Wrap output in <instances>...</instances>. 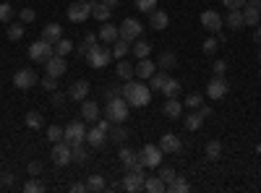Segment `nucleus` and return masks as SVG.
Wrapping results in <instances>:
<instances>
[{
  "instance_id": "f257e3e1",
  "label": "nucleus",
  "mask_w": 261,
  "mask_h": 193,
  "mask_svg": "<svg viewBox=\"0 0 261 193\" xmlns=\"http://www.w3.org/2000/svg\"><path fill=\"white\" fill-rule=\"evenodd\" d=\"M123 97H125V102L130 107H146L149 99H151V89L144 87L141 81L130 78V81H125V87H123Z\"/></svg>"
},
{
  "instance_id": "f03ea898",
  "label": "nucleus",
  "mask_w": 261,
  "mask_h": 193,
  "mask_svg": "<svg viewBox=\"0 0 261 193\" xmlns=\"http://www.w3.org/2000/svg\"><path fill=\"white\" fill-rule=\"evenodd\" d=\"M107 120L110 123H125L128 115H130V104L125 102V97H113L107 99Z\"/></svg>"
},
{
  "instance_id": "7ed1b4c3",
  "label": "nucleus",
  "mask_w": 261,
  "mask_h": 193,
  "mask_svg": "<svg viewBox=\"0 0 261 193\" xmlns=\"http://www.w3.org/2000/svg\"><path fill=\"white\" fill-rule=\"evenodd\" d=\"M63 141H68L71 146L86 144V125H84V120H73V123H68V128H63Z\"/></svg>"
},
{
  "instance_id": "20e7f679",
  "label": "nucleus",
  "mask_w": 261,
  "mask_h": 193,
  "mask_svg": "<svg viewBox=\"0 0 261 193\" xmlns=\"http://www.w3.org/2000/svg\"><path fill=\"white\" fill-rule=\"evenodd\" d=\"M53 55H55V45H50V42H45V39H37V42H32V45H29V58L34 63H45Z\"/></svg>"
},
{
  "instance_id": "39448f33",
  "label": "nucleus",
  "mask_w": 261,
  "mask_h": 193,
  "mask_svg": "<svg viewBox=\"0 0 261 193\" xmlns=\"http://www.w3.org/2000/svg\"><path fill=\"white\" fill-rule=\"evenodd\" d=\"M89 16H92V0H76L68 6V21H73V24H84Z\"/></svg>"
},
{
  "instance_id": "423d86ee",
  "label": "nucleus",
  "mask_w": 261,
  "mask_h": 193,
  "mask_svg": "<svg viewBox=\"0 0 261 193\" xmlns=\"http://www.w3.org/2000/svg\"><path fill=\"white\" fill-rule=\"evenodd\" d=\"M110 58H113V50L110 47H92L89 52H86V60H89L92 68H107L110 66Z\"/></svg>"
},
{
  "instance_id": "0eeeda50",
  "label": "nucleus",
  "mask_w": 261,
  "mask_h": 193,
  "mask_svg": "<svg viewBox=\"0 0 261 193\" xmlns=\"http://www.w3.org/2000/svg\"><path fill=\"white\" fill-rule=\"evenodd\" d=\"M141 162H144V167H149V170H154V167H160L162 164V157H165V152L160 149V144L154 146V144H146L144 149H141Z\"/></svg>"
},
{
  "instance_id": "6e6552de",
  "label": "nucleus",
  "mask_w": 261,
  "mask_h": 193,
  "mask_svg": "<svg viewBox=\"0 0 261 193\" xmlns=\"http://www.w3.org/2000/svg\"><path fill=\"white\" fill-rule=\"evenodd\" d=\"M53 162L58 164V167H65L68 162H73V146L68 144V141H58L55 146H53Z\"/></svg>"
},
{
  "instance_id": "1a4fd4ad",
  "label": "nucleus",
  "mask_w": 261,
  "mask_h": 193,
  "mask_svg": "<svg viewBox=\"0 0 261 193\" xmlns=\"http://www.w3.org/2000/svg\"><path fill=\"white\" fill-rule=\"evenodd\" d=\"M118 29H120V39H125V42H136L141 37V32H144L139 18H125Z\"/></svg>"
},
{
  "instance_id": "9d476101",
  "label": "nucleus",
  "mask_w": 261,
  "mask_h": 193,
  "mask_svg": "<svg viewBox=\"0 0 261 193\" xmlns=\"http://www.w3.org/2000/svg\"><path fill=\"white\" fill-rule=\"evenodd\" d=\"M34 84H37V73H34L32 68H21V71H16V76H13V87H16V89L29 92Z\"/></svg>"
},
{
  "instance_id": "9b49d317",
  "label": "nucleus",
  "mask_w": 261,
  "mask_h": 193,
  "mask_svg": "<svg viewBox=\"0 0 261 193\" xmlns=\"http://www.w3.org/2000/svg\"><path fill=\"white\" fill-rule=\"evenodd\" d=\"M227 92H230V87H227L225 76H212V81L206 84V97L209 99H222Z\"/></svg>"
},
{
  "instance_id": "f8f14e48",
  "label": "nucleus",
  "mask_w": 261,
  "mask_h": 193,
  "mask_svg": "<svg viewBox=\"0 0 261 193\" xmlns=\"http://www.w3.org/2000/svg\"><path fill=\"white\" fill-rule=\"evenodd\" d=\"M144 173H136V170H128V173L123 175V190H128V193H139V190H144Z\"/></svg>"
},
{
  "instance_id": "ddd939ff",
  "label": "nucleus",
  "mask_w": 261,
  "mask_h": 193,
  "mask_svg": "<svg viewBox=\"0 0 261 193\" xmlns=\"http://www.w3.org/2000/svg\"><path fill=\"white\" fill-rule=\"evenodd\" d=\"M222 24H225V21H222V16L217 13L214 8H209V11H204V13H201V26H204L206 32L217 34V32L222 29Z\"/></svg>"
},
{
  "instance_id": "4468645a",
  "label": "nucleus",
  "mask_w": 261,
  "mask_h": 193,
  "mask_svg": "<svg viewBox=\"0 0 261 193\" xmlns=\"http://www.w3.org/2000/svg\"><path fill=\"white\" fill-rule=\"evenodd\" d=\"M160 149H162L165 154H180V152H183V141H180L175 133H162Z\"/></svg>"
},
{
  "instance_id": "2eb2a0df",
  "label": "nucleus",
  "mask_w": 261,
  "mask_h": 193,
  "mask_svg": "<svg viewBox=\"0 0 261 193\" xmlns=\"http://www.w3.org/2000/svg\"><path fill=\"white\" fill-rule=\"evenodd\" d=\"M97 37L105 42V45H113L115 39H120V29L115 24H110V21H105V24L99 26V32H97Z\"/></svg>"
},
{
  "instance_id": "dca6fc26",
  "label": "nucleus",
  "mask_w": 261,
  "mask_h": 193,
  "mask_svg": "<svg viewBox=\"0 0 261 193\" xmlns=\"http://www.w3.org/2000/svg\"><path fill=\"white\" fill-rule=\"evenodd\" d=\"M149 26L154 29V32H162V29H167V26H170V16H167L165 11L154 8V11L149 13Z\"/></svg>"
},
{
  "instance_id": "f3484780",
  "label": "nucleus",
  "mask_w": 261,
  "mask_h": 193,
  "mask_svg": "<svg viewBox=\"0 0 261 193\" xmlns=\"http://www.w3.org/2000/svg\"><path fill=\"white\" fill-rule=\"evenodd\" d=\"M45 68H47V76H55V78H60L65 71V58H60V55H53L50 60H45Z\"/></svg>"
},
{
  "instance_id": "a211bd4d",
  "label": "nucleus",
  "mask_w": 261,
  "mask_h": 193,
  "mask_svg": "<svg viewBox=\"0 0 261 193\" xmlns=\"http://www.w3.org/2000/svg\"><path fill=\"white\" fill-rule=\"evenodd\" d=\"M86 97H89V81H73L68 87V99L84 102Z\"/></svg>"
},
{
  "instance_id": "6ab92c4d",
  "label": "nucleus",
  "mask_w": 261,
  "mask_h": 193,
  "mask_svg": "<svg viewBox=\"0 0 261 193\" xmlns=\"http://www.w3.org/2000/svg\"><path fill=\"white\" fill-rule=\"evenodd\" d=\"M81 118L89 120V123H97V120H99V104L86 97V99L81 102Z\"/></svg>"
},
{
  "instance_id": "aec40b11",
  "label": "nucleus",
  "mask_w": 261,
  "mask_h": 193,
  "mask_svg": "<svg viewBox=\"0 0 261 193\" xmlns=\"http://www.w3.org/2000/svg\"><path fill=\"white\" fill-rule=\"evenodd\" d=\"M86 144H89L92 149H99V146L107 144V133L102 131L99 125H94V128H89V131H86Z\"/></svg>"
},
{
  "instance_id": "412c9836",
  "label": "nucleus",
  "mask_w": 261,
  "mask_h": 193,
  "mask_svg": "<svg viewBox=\"0 0 261 193\" xmlns=\"http://www.w3.org/2000/svg\"><path fill=\"white\" fill-rule=\"evenodd\" d=\"M113 11H115V8H110L107 3H102V0H92V16H94L97 21H102V24H105V21H110Z\"/></svg>"
},
{
  "instance_id": "4be33fe9",
  "label": "nucleus",
  "mask_w": 261,
  "mask_h": 193,
  "mask_svg": "<svg viewBox=\"0 0 261 193\" xmlns=\"http://www.w3.org/2000/svg\"><path fill=\"white\" fill-rule=\"evenodd\" d=\"M154 71H157V63L149 60V58H144V60L136 63V76L139 78H151V76H154Z\"/></svg>"
},
{
  "instance_id": "5701e85b",
  "label": "nucleus",
  "mask_w": 261,
  "mask_h": 193,
  "mask_svg": "<svg viewBox=\"0 0 261 193\" xmlns=\"http://www.w3.org/2000/svg\"><path fill=\"white\" fill-rule=\"evenodd\" d=\"M162 113H165V115H167L170 120H178V118L183 115V104L178 102V97H172V99H167V102H165Z\"/></svg>"
},
{
  "instance_id": "b1692460",
  "label": "nucleus",
  "mask_w": 261,
  "mask_h": 193,
  "mask_svg": "<svg viewBox=\"0 0 261 193\" xmlns=\"http://www.w3.org/2000/svg\"><path fill=\"white\" fill-rule=\"evenodd\" d=\"M144 190H149V193H162V190H167V183H165L160 175H149V178H144Z\"/></svg>"
},
{
  "instance_id": "393cba45",
  "label": "nucleus",
  "mask_w": 261,
  "mask_h": 193,
  "mask_svg": "<svg viewBox=\"0 0 261 193\" xmlns=\"http://www.w3.org/2000/svg\"><path fill=\"white\" fill-rule=\"evenodd\" d=\"M42 39L50 42V45H55L58 39H63V26L60 24H47L45 29H42Z\"/></svg>"
},
{
  "instance_id": "a878e982",
  "label": "nucleus",
  "mask_w": 261,
  "mask_h": 193,
  "mask_svg": "<svg viewBox=\"0 0 261 193\" xmlns=\"http://www.w3.org/2000/svg\"><path fill=\"white\" fill-rule=\"evenodd\" d=\"M107 139H110L113 144H125V141H128V131L123 128V123H113V125H110V133H107Z\"/></svg>"
},
{
  "instance_id": "bb28decb",
  "label": "nucleus",
  "mask_w": 261,
  "mask_h": 193,
  "mask_svg": "<svg viewBox=\"0 0 261 193\" xmlns=\"http://www.w3.org/2000/svg\"><path fill=\"white\" fill-rule=\"evenodd\" d=\"M225 24H227L230 29H243V26H246V21H243V11H241V8H232V11H227Z\"/></svg>"
},
{
  "instance_id": "cd10ccee",
  "label": "nucleus",
  "mask_w": 261,
  "mask_h": 193,
  "mask_svg": "<svg viewBox=\"0 0 261 193\" xmlns=\"http://www.w3.org/2000/svg\"><path fill=\"white\" fill-rule=\"evenodd\" d=\"M115 73H118V78H123V81H130L136 76V66H130V63L123 58V60H118V68H115Z\"/></svg>"
},
{
  "instance_id": "c85d7f7f",
  "label": "nucleus",
  "mask_w": 261,
  "mask_h": 193,
  "mask_svg": "<svg viewBox=\"0 0 261 193\" xmlns=\"http://www.w3.org/2000/svg\"><path fill=\"white\" fill-rule=\"evenodd\" d=\"M130 55H134V58H139V60H144V58H149L151 55V45H149V42H144L141 37L134 42V47H130Z\"/></svg>"
},
{
  "instance_id": "c756f323",
  "label": "nucleus",
  "mask_w": 261,
  "mask_h": 193,
  "mask_svg": "<svg viewBox=\"0 0 261 193\" xmlns=\"http://www.w3.org/2000/svg\"><path fill=\"white\" fill-rule=\"evenodd\" d=\"M167 190H170V193H188V190H191V183H188L183 175H175V178L167 183Z\"/></svg>"
},
{
  "instance_id": "7c9ffc66",
  "label": "nucleus",
  "mask_w": 261,
  "mask_h": 193,
  "mask_svg": "<svg viewBox=\"0 0 261 193\" xmlns=\"http://www.w3.org/2000/svg\"><path fill=\"white\" fill-rule=\"evenodd\" d=\"M243 21H246V26H256L258 21H261V11L253 8V6H243Z\"/></svg>"
},
{
  "instance_id": "2f4dec72",
  "label": "nucleus",
  "mask_w": 261,
  "mask_h": 193,
  "mask_svg": "<svg viewBox=\"0 0 261 193\" xmlns=\"http://www.w3.org/2000/svg\"><path fill=\"white\" fill-rule=\"evenodd\" d=\"M157 66H160L162 71H167V68H172V66H178V55L172 52V50H165V52H160Z\"/></svg>"
},
{
  "instance_id": "473e14b6",
  "label": "nucleus",
  "mask_w": 261,
  "mask_h": 193,
  "mask_svg": "<svg viewBox=\"0 0 261 193\" xmlns=\"http://www.w3.org/2000/svg\"><path fill=\"white\" fill-rule=\"evenodd\" d=\"M113 58H118V60H123L128 52H130V42H125V39H115L113 42Z\"/></svg>"
},
{
  "instance_id": "72a5a7b5",
  "label": "nucleus",
  "mask_w": 261,
  "mask_h": 193,
  "mask_svg": "<svg viewBox=\"0 0 261 193\" xmlns=\"http://www.w3.org/2000/svg\"><path fill=\"white\" fill-rule=\"evenodd\" d=\"M180 81L178 78H167V84H165V87H162V94L167 97V99H172V97H178L180 94Z\"/></svg>"
},
{
  "instance_id": "f704fd0d",
  "label": "nucleus",
  "mask_w": 261,
  "mask_h": 193,
  "mask_svg": "<svg viewBox=\"0 0 261 193\" xmlns=\"http://www.w3.org/2000/svg\"><path fill=\"white\" fill-rule=\"evenodd\" d=\"M86 190H94V193H102L107 190V183L102 175H89V180H86Z\"/></svg>"
},
{
  "instance_id": "c9c22d12",
  "label": "nucleus",
  "mask_w": 261,
  "mask_h": 193,
  "mask_svg": "<svg viewBox=\"0 0 261 193\" xmlns=\"http://www.w3.org/2000/svg\"><path fill=\"white\" fill-rule=\"evenodd\" d=\"M42 123H45V120H42V113H37V110H29V113H27V128H32V131H39Z\"/></svg>"
},
{
  "instance_id": "e433bc0d",
  "label": "nucleus",
  "mask_w": 261,
  "mask_h": 193,
  "mask_svg": "<svg viewBox=\"0 0 261 193\" xmlns=\"http://www.w3.org/2000/svg\"><path fill=\"white\" fill-rule=\"evenodd\" d=\"M167 73L165 71H154V76H151V92H162V87L167 84Z\"/></svg>"
},
{
  "instance_id": "4c0bfd02",
  "label": "nucleus",
  "mask_w": 261,
  "mask_h": 193,
  "mask_svg": "<svg viewBox=\"0 0 261 193\" xmlns=\"http://www.w3.org/2000/svg\"><path fill=\"white\" fill-rule=\"evenodd\" d=\"M71 50H73V42H71V39H65V37H63V39H58V42H55V55L65 58Z\"/></svg>"
},
{
  "instance_id": "58836bf2",
  "label": "nucleus",
  "mask_w": 261,
  "mask_h": 193,
  "mask_svg": "<svg viewBox=\"0 0 261 193\" xmlns=\"http://www.w3.org/2000/svg\"><path fill=\"white\" fill-rule=\"evenodd\" d=\"M206 157H209V159H220V157H222V144L217 141V139L206 144Z\"/></svg>"
},
{
  "instance_id": "ea45409f",
  "label": "nucleus",
  "mask_w": 261,
  "mask_h": 193,
  "mask_svg": "<svg viewBox=\"0 0 261 193\" xmlns=\"http://www.w3.org/2000/svg\"><path fill=\"white\" fill-rule=\"evenodd\" d=\"M201 125H204V118H201L199 113H191V115L186 118V128H188V131H199Z\"/></svg>"
},
{
  "instance_id": "a19ab883",
  "label": "nucleus",
  "mask_w": 261,
  "mask_h": 193,
  "mask_svg": "<svg viewBox=\"0 0 261 193\" xmlns=\"http://www.w3.org/2000/svg\"><path fill=\"white\" fill-rule=\"evenodd\" d=\"M6 34H8V39H11V42H18L21 37H24V24H8Z\"/></svg>"
},
{
  "instance_id": "79ce46f5",
  "label": "nucleus",
  "mask_w": 261,
  "mask_h": 193,
  "mask_svg": "<svg viewBox=\"0 0 261 193\" xmlns=\"http://www.w3.org/2000/svg\"><path fill=\"white\" fill-rule=\"evenodd\" d=\"M201 104H204V97H201V94H196V92H191V94L186 97V107H191V110H199Z\"/></svg>"
},
{
  "instance_id": "37998d69",
  "label": "nucleus",
  "mask_w": 261,
  "mask_h": 193,
  "mask_svg": "<svg viewBox=\"0 0 261 193\" xmlns=\"http://www.w3.org/2000/svg\"><path fill=\"white\" fill-rule=\"evenodd\" d=\"M86 159H89V149H86L84 144L73 146V162H86Z\"/></svg>"
},
{
  "instance_id": "c03bdc74",
  "label": "nucleus",
  "mask_w": 261,
  "mask_h": 193,
  "mask_svg": "<svg viewBox=\"0 0 261 193\" xmlns=\"http://www.w3.org/2000/svg\"><path fill=\"white\" fill-rule=\"evenodd\" d=\"M11 18H13V6L0 3V21H3V24H11Z\"/></svg>"
},
{
  "instance_id": "a18cd8bd",
  "label": "nucleus",
  "mask_w": 261,
  "mask_h": 193,
  "mask_svg": "<svg viewBox=\"0 0 261 193\" xmlns=\"http://www.w3.org/2000/svg\"><path fill=\"white\" fill-rule=\"evenodd\" d=\"M24 190H27V193H42V190H45V183L37 180V178H34V180H27V183H24Z\"/></svg>"
},
{
  "instance_id": "49530a36",
  "label": "nucleus",
  "mask_w": 261,
  "mask_h": 193,
  "mask_svg": "<svg viewBox=\"0 0 261 193\" xmlns=\"http://www.w3.org/2000/svg\"><path fill=\"white\" fill-rule=\"evenodd\" d=\"M136 8L141 13H151V11L157 8V0H136Z\"/></svg>"
},
{
  "instance_id": "de8ad7c7",
  "label": "nucleus",
  "mask_w": 261,
  "mask_h": 193,
  "mask_svg": "<svg viewBox=\"0 0 261 193\" xmlns=\"http://www.w3.org/2000/svg\"><path fill=\"white\" fill-rule=\"evenodd\" d=\"M47 141H53V144L63 141V128H58V125H50V128H47Z\"/></svg>"
},
{
  "instance_id": "09e8293b",
  "label": "nucleus",
  "mask_w": 261,
  "mask_h": 193,
  "mask_svg": "<svg viewBox=\"0 0 261 193\" xmlns=\"http://www.w3.org/2000/svg\"><path fill=\"white\" fill-rule=\"evenodd\" d=\"M42 87H45V92H58V78L45 73V78H42Z\"/></svg>"
},
{
  "instance_id": "8fccbe9b",
  "label": "nucleus",
  "mask_w": 261,
  "mask_h": 193,
  "mask_svg": "<svg viewBox=\"0 0 261 193\" xmlns=\"http://www.w3.org/2000/svg\"><path fill=\"white\" fill-rule=\"evenodd\" d=\"M21 24H32V21L37 18V13H34V8H21Z\"/></svg>"
},
{
  "instance_id": "3c124183",
  "label": "nucleus",
  "mask_w": 261,
  "mask_h": 193,
  "mask_svg": "<svg viewBox=\"0 0 261 193\" xmlns=\"http://www.w3.org/2000/svg\"><path fill=\"white\" fill-rule=\"evenodd\" d=\"M225 71H227V63L225 60H214L212 63V73L214 76H225Z\"/></svg>"
},
{
  "instance_id": "603ef678",
  "label": "nucleus",
  "mask_w": 261,
  "mask_h": 193,
  "mask_svg": "<svg viewBox=\"0 0 261 193\" xmlns=\"http://www.w3.org/2000/svg\"><path fill=\"white\" fill-rule=\"evenodd\" d=\"M217 45H220V42H217L214 37H209V39L204 42V52H206V55H214V52H217Z\"/></svg>"
},
{
  "instance_id": "864d4df0",
  "label": "nucleus",
  "mask_w": 261,
  "mask_h": 193,
  "mask_svg": "<svg viewBox=\"0 0 261 193\" xmlns=\"http://www.w3.org/2000/svg\"><path fill=\"white\" fill-rule=\"evenodd\" d=\"M175 175H178V173H175V170H172V167H162V170H160V178H162L165 183H170V180L175 178Z\"/></svg>"
},
{
  "instance_id": "5fc2aeb1",
  "label": "nucleus",
  "mask_w": 261,
  "mask_h": 193,
  "mask_svg": "<svg viewBox=\"0 0 261 193\" xmlns=\"http://www.w3.org/2000/svg\"><path fill=\"white\" fill-rule=\"evenodd\" d=\"M222 3H225L227 11H232V8H243V6H246V0H222Z\"/></svg>"
},
{
  "instance_id": "6e6d98bb",
  "label": "nucleus",
  "mask_w": 261,
  "mask_h": 193,
  "mask_svg": "<svg viewBox=\"0 0 261 193\" xmlns=\"http://www.w3.org/2000/svg\"><path fill=\"white\" fill-rule=\"evenodd\" d=\"M27 173H29V175H39V173H42V162H29V164H27Z\"/></svg>"
},
{
  "instance_id": "4d7b16f0",
  "label": "nucleus",
  "mask_w": 261,
  "mask_h": 193,
  "mask_svg": "<svg viewBox=\"0 0 261 193\" xmlns=\"http://www.w3.org/2000/svg\"><path fill=\"white\" fill-rule=\"evenodd\" d=\"M105 97H107V99H113V97H123V89H120V87H107Z\"/></svg>"
},
{
  "instance_id": "13d9d810",
  "label": "nucleus",
  "mask_w": 261,
  "mask_h": 193,
  "mask_svg": "<svg viewBox=\"0 0 261 193\" xmlns=\"http://www.w3.org/2000/svg\"><path fill=\"white\" fill-rule=\"evenodd\" d=\"M196 113H199L201 118H209V115H212L214 110H212V107H209V104H201V107H199V110H196Z\"/></svg>"
},
{
  "instance_id": "bf43d9fd",
  "label": "nucleus",
  "mask_w": 261,
  "mask_h": 193,
  "mask_svg": "<svg viewBox=\"0 0 261 193\" xmlns=\"http://www.w3.org/2000/svg\"><path fill=\"white\" fill-rule=\"evenodd\" d=\"M97 39H99L97 34H86V39H84V42H86V45H89V50H92V47H97Z\"/></svg>"
},
{
  "instance_id": "052dcab7",
  "label": "nucleus",
  "mask_w": 261,
  "mask_h": 193,
  "mask_svg": "<svg viewBox=\"0 0 261 193\" xmlns=\"http://www.w3.org/2000/svg\"><path fill=\"white\" fill-rule=\"evenodd\" d=\"M68 190H71V193H84V190H86V183H73Z\"/></svg>"
},
{
  "instance_id": "680f3d73",
  "label": "nucleus",
  "mask_w": 261,
  "mask_h": 193,
  "mask_svg": "<svg viewBox=\"0 0 261 193\" xmlns=\"http://www.w3.org/2000/svg\"><path fill=\"white\" fill-rule=\"evenodd\" d=\"M0 180H3V185H6V188H11V185H13V175H11V173H3V178H0Z\"/></svg>"
},
{
  "instance_id": "e2e57ef3",
  "label": "nucleus",
  "mask_w": 261,
  "mask_h": 193,
  "mask_svg": "<svg viewBox=\"0 0 261 193\" xmlns=\"http://www.w3.org/2000/svg\"><path fill=\"white\" fill-rule=\"evenodd\" d=\"M253 39L261 45V24H256V32H253Z\"/></svg>"
},
{
  "instance_id": "0e129e2a",
  "label": "nucleus",
  "mask_w": 261,
  "mask_h": 193,
  "mask_svg": "<svg viewBox=\"0 0 261 193\" xmlns=\"http://www.w3.org/2000/svg\"><path fill=\"white\" fill-rule=\"evenodd\" d=\"M246 6H253V8L261 11V0H246Z\"/></svg>"
},
{
  "instance_id": "69168bd1",
  "label": "nucleus",
  "mask_w": 261,
  "mask_h": 193,
  "mask_svg": "<svg viewBox=\"0 0 261 193\" xmlns=\"http://www.w3.org/2000/svg\"><path fill=\"white\" fill-rule=\"evenodd\" d=\"M53 102H55V104H58V107H60V104H63V102H65V97H63V94H55V97H53Z\"/></svg>"
},
{
  "instance_id": "338daca9",
  "label": "nucleus",
  "mask_w": 261,
  "mask_h": 193,
  "mask_svg": "<svg viewBox=\"0 0 261 193\" xmlns=\"http://www.w3.org/2000/svg\"><path fill=\"white\" fill-rule=\"evenodd\" d=\"M102 3H107L110 8H118V3H120V0H102Z\"/></svg>"
},
{
  "instance_id": "774afa93",
  "label": "nucleus",
  "mask_w": 261,
  "mask_h": 193,
  "mask_svg": "<svg viewBox=\"0 0 261 193\" xmlns=\"http://www.w3.org/2000/svg\"><path fill=\"white\" fill-rule=\"evenodd\" d=\"M258 60H261V50H258Z\"/></svg>"
}]
</instances>
